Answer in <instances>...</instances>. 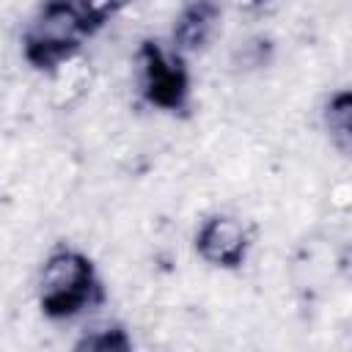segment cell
<instances>
[{
  "label": "cell",
  "instance_id": "cell-1",
  "mask_svg": "<svg viewBox=\"0 0 352 352\" xmlns=\"http://www.w3.org/2000/svg\"><path fill=\"white\" fill-rule=\"evenodd\" d=\"M88 30V19L69 0H50L25 38V55L36 66H55L80 47Z\"/></svg>",
  "mask_w": 352,
  "mask_h": 352
},
{
  "label": "cell",
  "instance_id": "cell-2",
  "mask_svg": "<svg viewBox=\"0 0 352 352\" xmlns=\"http://www.w3.org/2000/svg\"><path fill=\"white\" fill-rule=\"evenodd\" d=\"M91 292H94V270L88 258L63 250L47 261L41 278V305L50 316L77 314L91 300Z\"/></svg>",
  "mask_w": 352,
  "mask_h": 352
},
{
  "label": "cell",
  "instance_id": "cell-3",
  "mask_svg": "<svg viewBox=\"0 0 352 352\" xmlns=\"http://www.w3.org/2000/svg\"><path fill=\"white\" fill-rule=\"evenodd\" d=\"M143 60V91L151 104L176 110L187 99V72L179 58L165 55L157 44L146 41L140 50Z\"/></svg>",
  "mask_w": 352,
  "mask_h": 352
},
{
  "label": "cell",
  "instance_id": "cell-4",
  "mask_svg": "<svg viewBox=\"0 0 352 352\" xmlns=\"http://www.w3.org/2000/svg\"><path fill=\"white\" fill-rule=\"evenodd\" d=\"M248 234L231 217H212L198 234V253L217 267H236L245 258Z\"/></svg>",
  "mask_w": 352,
  "mask_h": 352
},
{
  "label": "cell",
  "instance_id": "cell-5",
  "mask_svg": "<svg viewBox=\"0 0 352 352\" xmlns=\"http://www.w3.org/2000/svg\"><path fill=\"white\" fill-rule=\"evenodd\" d=\"M217 14L220 11H217V6L212 0L190 3L184 8V14L179 16V22H176V30H173L176 41L182 47H201L209 38V33H212V28L217 22Z\"/></svg>",
  "mask_w": 352,
  "mask_h": 352
},
{
  "label": "cell",
  "instance_id": "cell-6",
  "mask_svg": "<svg viewBox=\"0 0 352 352\" xmlns=\"http://www.w3.org/2000/svg\"><path fill=\"white\" fill-rule=\"evenodd\" d=\"M327 129L338 148L352 154V91H341L327 104Z\"/></svg>",
  "mask_w": 352,
  "mask_h": 352
},
{
  "label": "cell",
  "instance_id": "cell-7",
  "mask_svg": "<svg viewBox=\"0 0 352 352\" xmlns=\"http://www.w3.org/2000/svg\"><path fill=\"white\" fill-rule=\"evenodd\" d=\"M85 19H88V25L94 28V25H99L107 14H113L124 0H69Z\"/></svg>",
  "mask_w": 352,
  "mask_h": 352
}]
</instances>
